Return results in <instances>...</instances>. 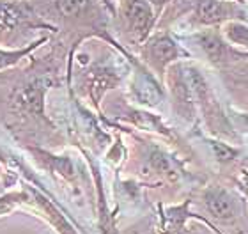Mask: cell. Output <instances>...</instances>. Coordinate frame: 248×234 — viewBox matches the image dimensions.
Segmentation results:
<instances>
[{"instance_id":"cell-1","label":"cell","mask_w":248,"mask_h":234,"mask_svg":"<svg viewBox=\"0 0 248 234\" xmlns=\"http://www.w3.org/2000/svg\"><path fill=\"white\" fill-rule=\"evenodd\" d=\"M124 20L128 23V29L131 34H135L137 39H144L149 34L155 16L151 9L149 0H128L124 7Z\"/></svg>"},{"instance_id":"cell-2","label":"cell","mask_w":248,"mask_h":234,"mask_svg":"<svg viewBox=\"0 0 248 234\" xmlns=\"http://www.w3.org/2000/svg\"><path fill=\"white\" fill-rule=\"evenodd\" d=\"M48 82L46 80H43V78H37L34 82H31L27 85L23 91H20L18 94V99H16V103L18 107L27 112H41L43 109V93H45V89H46Z\"/></svg>"},{"instance_id":"cell-3","label":"cell","mask_w":248,"mask_h":234,"mask_svg":"<svg viewBox=\"0 0 248 234\" xmlns=\"http://www.w3.org/2000/svg\"><path fill=\"white\" fill-rule=\"evenodd\" d=\"M206 204L207 209L211 211V215H215L217 218H232L234 213H236L234 199L225 190H218V188L209 190L206 193Z\"/></svg>"},{"instance_id":"cell-4","label":"cell","mask_w":248,"mask_h":234,"mask_svg":"<svg viewBox=\"0 0 248 234\" xmlns=\"http://www.w3.org/2000/svg\"><path fill=\"white\" fill-rule=\"evenodd\" d=\"M151 61L158 66H165L179 55V48L169 36H158L149 43Z\"/></svg>"},{"instance_id":"cell-5","label":"cell","mask_w":248,"mask_h":234,"mask_svg":"<svg viewBox=\"0 0 248 234\" xmlns=\"http://www.w3.org/2000/svg\"><path fill=\"white\" fill-rule=\"evenodd\" d=\"M29 18V13L23 5L0 0V32L13 31Z\"/></svg>"},{"instance_id":"cell-6","label":"cell","mask_w":248,"mask_h":234,"mask_svg":"<svg viewBox=\"0 0 248 234\" xmlns=\"http://www.w3.org/2000/svg\"><path fill=\"white\" fill-rule=\"evenodd\" d=\"M201 47L211 62L222 64L227 61V47L217 34H204L201 37Z\"/></svg>"},{"instance_id":"cell-7","label":"cell","mask_w":248,"mask_h":234,"mask_svg":"<svg viewBox=\"0 0 248 234\" xmlns=\"http://www.w3.org/2000/svg\"><path fill=\"white\" fill-rule=\"evenodd\" d=\"M197 16L202 23H217L225 16V7L218 0H201L197 7Z\"/></svg>"},{"instance_id":"cell-8","label":"cell","mask_w":248,"mask_h":234,"mask_svg":"<svg viewBox=\"0 0 248 234\" xmlns=\"http://www.w3.org/2000/svg\"><path fill=\"white\" fill-rule=\"evenodd\" d=\"M89 4H91V0H55L59 15L64 18H77V16L83 15Z\"/></svg>"},{"instance_id":"cell-9","label":"cell","mask_w":248,"mask_h":234,"mask_svg":"<svg viewBox=\"0 0 248 234\" xmlns=\"http://www.w3.org/2000/svg\"><path fill=\"white\" fill-rule=\"evenodd\" d=\"M41 43H45V39H39V41L32 43L31 47L21 48V50H13V52H9V50H0V69L9 68V66L16 64L21 57H25L27 53H31L32 50H36Z\"/></svg>"},{"instance_id":"cell-10","label":"cell","mask_w":248,"mask_h":234,"mask_svg":"<svg viewBox=\"0 0 248 234\" xmlns=\"http://www.w3.org/2000/svg\"><path fill=\"white\" fill-rule=\"evenodd\" d=\"M151 163H153V167H155L158 172H161V174H163V172H165V174H172V163L163 153H160V151L153 153V155H151Z\"/></svg>"},{"instance_id":"cell-11","label":"cell","mask_w":248,"mask_h":234,"mask_svg":"<svg viewBox=\"0 0 248 234\" xmlns=\"http://www.w3.org/2000/svg\"><path fill=\"white\" fill-rule=\"evenodd\" d=\"M229 37L232 39L234 43H238V45H245L248 47V29L243 25H231L229 27Z\"/></svg>"},{"instance_id":"cell-12","label":"cell","mask_w":248,"mask_h":234,"mask_svg":"<svg viewBox=\"0 0 248 234\" xmlns=\"http://www.w3.org/2000/svg\"><path fill=\"white\" fill-rule=\"evenodd\" d=\"M211 147H213V151H215V155H217V158L220 161H229V160H232L234 156H236V151H234V149H231L229 146H225V144L211 142Z\"/></svg>"},{"instance_id":"cell-13","label":"cell","mask_w":248,"mask_h":234,"mask_svg":"<svg viewBox=\"0 0 248 234\" xmlns=\"http://www.w3.org/2000/svg\"><path fill=\"white\" fill-rule=\"evenodd\" d=\"M20 199H25V195H21V193H7L4 197H0V215L7 213L16 203H20Z\"/></svg>"},{"instance_id":"cell-14","label":"cell","mask_w":248,"mask_h":234,"mask_svg":"<svg viewBox=\"0 0 248 234\" xmlns=\"http://www.w3.org/2000/svg\"><path fill=\"white\" fill-rule=\"evenodd\" d=\"M149 2L153 5H156V7H163V4H167L169 0H149Z\"/></svg>"}]
</instances>
